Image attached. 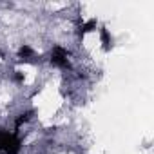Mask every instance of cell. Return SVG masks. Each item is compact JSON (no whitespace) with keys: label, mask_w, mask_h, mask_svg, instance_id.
<instances>
[{"label":"cell","mask_w":154,"mask_h":154,"mask_svg":"<svg viewBox=\"0 0 154 154\" xmlns=\"http://www.w3.org/2000/svg\"><path fill=\"white\" fill-rule=\"evenodd\" d=\"M49 60H51V63L56 69H62V71H71L72 69L71 54H69V51L63 45H54L53 51H51V58Z\"/></svg>","instance_id":"cell-1"},{"label":"cell","mask_w":154,"mask_h":154,"mask_svg":"<svg viewBox=\"0 0 154 154\" xmlns=\"http://www.w3.org/2000/svg\"><path fill=\"white\" fill-rule=\"evenodd\" d=\"M100 42H102V47L105 51H109L112 47V36H111L107 27H100Z\"/></svg>","instance_id":"cell-2"}]
</instances>
